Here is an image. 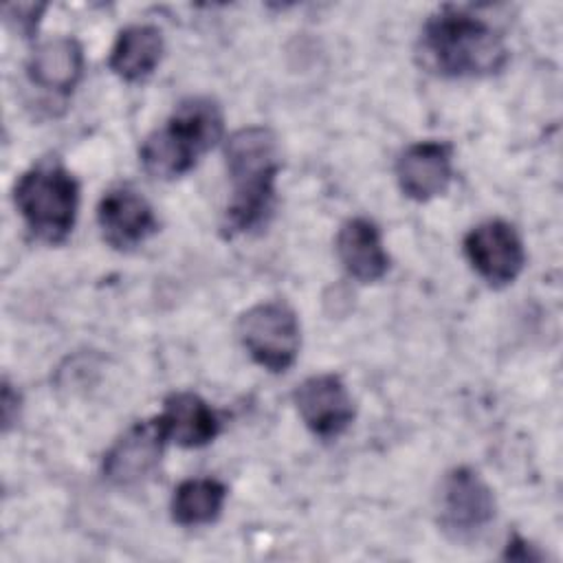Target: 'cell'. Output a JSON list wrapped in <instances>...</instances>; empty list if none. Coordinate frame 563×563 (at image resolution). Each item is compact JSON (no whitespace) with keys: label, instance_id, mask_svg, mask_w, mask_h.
<instances>
[{"label":"cell","instance_id":"15","mask_svg":"<svg viewBox=\"0 0 563 563\" xmlns=\"http://www.w3.org/2000/svg\"><path fill=\"white\" fill-rule=\"evenodd\" d=\"M165 51L163 33L154 24L125 26L108 57L110 70L123 81L136 84L147 79L161 64Z\"/></svg>","mask_w":563,"mask_h":563},{"label":"cell","instance_id":"12","mask_svg":"<svg viewBox=\"0 0 563 563\" xmlns=\"http://www.w3.org/2000/svg\"><path fill=\"white\" fill-rule=\"evenodd\" d=\"M26 75L42 90L70 95L84 75L81 44L68 35L42 42L26 62Z\"/></svg>","mask_w":563,"mask_h":563},{"label":"cell","instance_id":"11","mask_svg":"<svg viewBox=\"0 0 563 563\" xmlns=\"http://www.w3.org/2000/svg\"><path fill=\"white\" fill-rule=\"evenodd\" d=\"M97 224L101 238L119 251L139 246L158 229L152 205L134 189L108 191L97 207Z\"/></svg>","mask_w":563,"mask_h":563},{"label":"cell","instance_id":"19","mask_svg":"<svg viewBox=\"0 0 563 563\" xmlns=\"http://www.w3.org/2000/svg\"><path fill=\"white\" fill-rule=\"evenodd\" d=\"M506 559H515V561H537V559H541V554H539L528 541L515 537V539L508 543V548H506Z\"/></svg>","mask_w":563,"mask_h":563},{"label":"cell","instance_id":"6","mask_svg":"<svg viewBox=\"0 0 563 563\" xmlns=\"http://www.w3.org/2000/svg\"><path fill=\"white\" fill-rule=\"evenodd\" d=\"M490 486L468 466L446 473L440 488V526L453 539H473L495 519Z\"/></svg>","mask_w":563,"mask_h":563},{"label":"cell","instance_id":"1","mask_svg":"<svg viewBox=\"0 0 563 563\" xmlns=\"http://www.w3.org/2000/svg\"><path fill=\"white\" fill-rule=\"evenodd\" d=\"M420 55L424 66L444 77H486L508 62L504 37L477 13L446 4L422 26Z\"/></svg>","mask_w":563,"mask_h":563},{"label":"cell","instance_id":"8","mask_svg":"<svg viewBox=\"0 0 563 563\" xmlns=\"http://www.w3.org/2000/svg\"><path fill=\"white\" fill-rule=\"evenodd\" d=\"M167 440L161 416L132 424L106 451L103 475L117 486L141 484L156 471Z\"/></svg>","mask_w":563,"mask_h":563},{"label":"cell","instance_id":"17","mask_svg":"<svg viewBox=\"0 0 563 563\" xmlns=\"http://www.w3.org/2000/svg\"><path fill=\"white\" fill-rule=\"evenodd\" d=\"M44 9L46 4H7L4 15H7V22L13 24L18 33H22L24 37H31L37 29V22Z\"/></svg>","mask_w":563,"mask_h":563},{"label":"cell","instance_id":"7","mask_svg":"<svg viewBox=\"0 0 563 563\" xmlns=\"http://www.w3.org/2000/svg\"><path fill=\"white\" fill-rule=\"evenodd\" d=\"M464 253L473 271L490 286L512 284L526 264L519 233L506 220H486L464 238Z\"/></svg>","mask_w":563,"mask_h":563},{"label":"cell","instance_id":"3","mask_svg":"<svg viewBox=\"0 0 563 563\" xmlns=\"http://www.w3.org/2000/svg\"><path fill=\"white\" fill-rule=\"evenodd\" d=\"M222 132L220 106L209 97H189L161 128L147 134L139 156L150 176L172 180L187 174L222 139Z\"/></svg>","mask_w":563,"mask_h":563},{"label":"cell","instance_id":"14","mask_svg":"<svg viewBox=\"0 0 563 563\" xmlns=\"http://www.w3.org/2000/svg\"><path fill=\"white\" fill-rule=\"evenodd\" d=\"M158 416L167 431V438L185 449L205 446L220 431V420L216 411L198 394L191 391L169 394Z\"/></svg>","mask_w":563,"mask_h":563},{"label":"cell","instance_id":"18","mask_svg":"<svg viewBox=\"0 0 563 563\" xmlns=\"http://www.w3.org/2000/svg\"><path fill=\"white\" fill-rule=\"evenodd\" d=\"M18 409H20V396L4 380L2 383V427H4V431L18 420Z\"/></svg>","mask_w":563,"mask_h":563},{"label":"cell","instance_id":"9","mask_svg":"<svg viewBox=\"0 0 563 563\" xmlns=\"http://www.w3.org/2000/svg\"><path fill=\"white\" fill-rule=\"evenodd\" d=\"M295 405L303 424L319 438L341 435L354 420V400L336 374H314L295 389Z\"/></svg>","mask_w":563,"mask_h":563},{"label":"cell","instance_id":"13","mask_svg":"<svg viewBox=\"0 0 563 563\" xmlns=\"http://www.w3.org/2000/svg\"><path fill=\"white\" fill-rule=\"evenodd\" d=\"M336 255L347 275L363 284L378 282L389 268L380 231L367 218H352L339 229Z\"/></svg>","mask_w":563,"mask_h":563},{"label":"cell","instance_id":"2","mask_svg":"<svg viewBox=\"0 0 563 563\" xmlns=\"http://www.w3.org/2000/svg\"><path fill=\"white\" fill-rule=\"evenodd\" d=\"M224 158L233 189L222 229L229 235L253 231L266 222L273 209L282 167L277 136L266 125L240 128L227 139Z\"/></svg>","mask_w":563,"mask_h":563},{"label":"cell","instance_id":"5","mask_svg":"<svg viewBox=\"0 0 563 563\" xmlns=\"http://www.w3.org/2000/svg\"><path fill=\"white\" fill-rule=\"evenodd\" d=\"M238 339L257 365L286 372L299 354V319L286 301H260L240 314Z\"/></svg>","mask_w":563,"mask_h":563},{"label":"cell","instance_id":"10","mask_svg":"<svg viewBox=\"0 0 563 563\" xmlns=\"http://www.w3.org/2000/svg\"><path fill=\"white\" fill-rule=\"evenodd\" d=\"M396 178L400 191L416 202H427L444 194L453 178L451 145L444 141H418L409 145L396 163Z\"/></svg>","mask_w":563,"mask_h":563},{"label":"cell","instance_id":"4","mask_svg":"<svg viewBox=\"0 0 563 563\" xmlns=\"http://www.w3.org/2000/svg\"><path fill=\"white\" fill-rule=\"evenodd\" d=\"M13 202L37 240L59 244L75 227L79 185L59 161L46 158L15 180Z\"/></svg>","mask_w":563,"mask_h":563},{"label":"cell","instance_id":"16","mask_svg":"<svg viewBox=\"0 0 563 563\" xmlns=\"http://www.w3.org/2000/svg\"><path fill=\"white\" fill-rule=\"evenodd\" d=\"M227 488L211 477H191L176 486L172 495V519L178 526L196 528L213 523L224 506Z\"/></svg>","mask_w":563,"mask_h":563}]
</instances>
